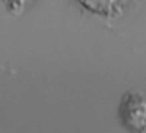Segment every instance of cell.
<instances>
[{"label": "cell", "mask_w": 146, "mask_h": 133, "mask_svg": "<svg viewBox=\"0 0 146 133\" xmlns=\"http://www.w3.org/2000/svg\"><path fill=\"white\" fill-rule=\"evenodd\" d=\"M119 124L129 133H146V94L141 91H127L118 105Z\"/></svg>", "instance_id": "cell-1"}, {"label": "cell", "mask_w": 146, "mask_h": 133, "mask_svg": "<svg viewBox=\"0 0 146 133\" xmlns=\"http://www.w3.org/2000/svg\"><path fill=\"white\" fill-rule=\"evenodd\" d=\"M77 3L96 16L104 19H116L126 13L132 0H77Z\"/></svg>", "instance_id": "cell-2"}, {"label": "cell", "mask_w": 146, "mask_h": 133, "mask_svg": "<svg viewBox=\"0 0 146 133\" xmlns=\"http://www.w3.org/2000/svg\"><path fill=\"white\" fill-rule=\"evenodd\" d=\"M33 0H2L5 10L13 16H21L27 11V8L30 7Z\"/></svg>", "instance_id": "cell-3"}]
</instances>
